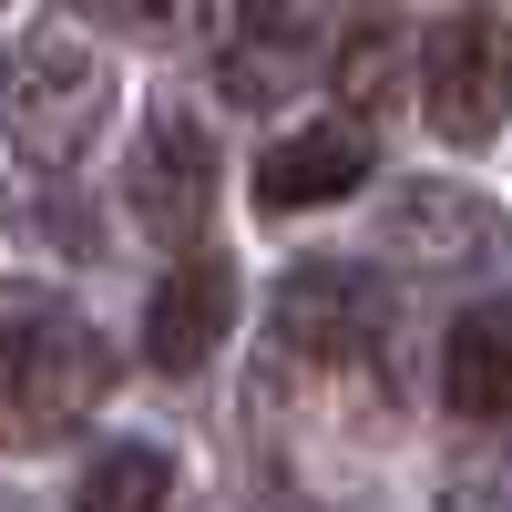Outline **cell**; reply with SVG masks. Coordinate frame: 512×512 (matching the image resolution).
<instances>
[{"mask_svg":"<svg viewBox=\"0 0 512 512\" xmlns=\"http://www.w3.org/2000/svg\"><path fill=\"white\" fill-rule=\"evenodd\" d=\"M103 113H113V72H103V52L82 31L21 41V62H11V144L31 164H82L93 134H103Z\"/></svg>","mask_w":512,"mask_h":512,"instance_id":"cell-1","label":"cell"},{"mask_svg":"<svg viewBox=\"0 0 512 512\" xmlns=\"http://www.w3.org/2000/svg\"><path fill=\"white\" fill-rule=\"evenodd\" d=\"M420 113H431L441 144H492L512 113V21L451 11L420 41Z\"/></svg>","mask_w":512,"mask_h":512,"instance_id":"cell-2","label":"cell"},{"mask_svg":"<svg viewBox=\"0 0 512 512\" xmlns=\"http://www.w3.org/2000/svg\"><path fill=\"white\" fill-rule=\"evenodd\" d=\"M103 338L82 318H41L31 338H11V390H0V441H62L72 420L103 410Z\"/></svg>","mask_w":512,"mask_h":512,"instance_id":"cell-3","label":"cell"},{"mask_svg":"<svg viewBox=\"0 0 512 512\" xmlns=\"http://www.w3.org/2000/svg\"><path fill=\"white\" fill-rule=\"evenodd\" d=\"M277 338L287 359H318V369H369L379 338H390V297H379L369 267H349V256H318V267H297L277 287Z\"/></svg>","mask_w":512,"mask_h":512,"instance_id":"cell-4","label":"cell"},{"mask_svg":"<svg viewBox=\"0 0 512 512\" xmlns=\"http://www.w3.org/2000/svg\"><path fill=\"white\" fill-rule=\"evenodd\" d=\"M123 195H134L144 236H164V246H185L205 226V205H216V144H205V123L185 103H164L144 123V154H134V175H123Z\"/></svg>","mask_w":512,"mask_h":512,"instance_id":"cell-5","label":"cell"},{"mask_svg":"<svg viewBox=\"0 0 512 512\" xmlns=\"http://www.w3.org/2000/svg\"><path fill=\"white\" fill-rule=\"evenodd\" d=\"M369 164H379L369 123H349V113H338V123H308V134L267 144V164H256V205H267V216H308V205L359 195Z\"/></svg>","mask_w":512,"mask_h":512,"instance_id":"cell-6","label":"cell"},{"mask_svg":"<svg viewBox=\"0 0 512 512\" xmlns=\"http://www.w3.org/2000/svg\"><path fill=\"white\" fill-rule=\"evenodd\" d=\"M236 328V267L226 256H175V277L154 287V308H144V359L154 369H205L216 359V338Z\"/></svg>","mask_w":512,"mask_h":512,"instance_id":"cell-7","label":"cell"},{"mask_svg":"<svg viewBox=\"0 0 512 512\" xmlns=\"http://www.w3.org/2000/svg\"><path fill=\"white\" fill-rule=\"evenodd\" d=\"M441 400L461 420H512V297H482L441 338Z\"/></svg>","mask_w":512,"mask_h":512,"instance_id":"cell-8","label":"cell"},{"mask_svg":"<svg viewBox=\"0 0 512 512\" xmlns=\"http://www.w3.org/2000/svg\"><path fill=\"white\" fill-rule=\"evenodd\" d=\"M390 236L400 246H431V267H472V256H492V205L451 195V185H410L390 205Z\"/></svg>","mask_w":512,"mask_h":512,"instance_id":"cell-9","label":"cell"},{"mask_svg":"<svg viewBox=\"0 0 512 512\" xmlns=\"http://www.w3.org/2000/svg\"><path fill=\"white\" fill-rule=\"evenodd\" d=\"M164 492H175V472H164V451H144V441H113L93 472H82V512H164Z\"/></svg>","mask_w":512,"mask_h":512,"instance_id":"cell-10","label":"cell"},{"mask_svg":"<svg viewBox=\"0 0 512 512\" xmlns=\"http://www.w3.org/2000/svg\"><path fill=\"white\" fill-rule=\"evenodd\" d=\"M338 93H359V103H390L400 93V31L379 11H359L349 41H338Z\"/></svg>","mask_w":512,"mask_h":512,"instance_id":"cell-11","label":"cell"},{"mask_svg":"<svg viewBox=\"0 0 512 512\" xmlns=\"http://www.w3.org/2000/svg\"><path fill=\"white\" fill-rule=\"evenodd\" d=\"M82 11L123 41H195L205 31V0H82Z\"/></svg>","mask_w":512,"mask_h":512,"instance_id":"cell-12","label":"cell"},{"mask_svg":"<svg viewBox=\"0 0 512 512\" xmlns=\"http://www.w3.org/2000/svg\"><path fill=\"white\" fill-rule=\"evenodd\" d=\"M441 512H512V472H502V461L451 472V482H441Z\"/></svg>","mask_w":512,"mask_h":512,"instance_id":"cell-13","label":"cell"},{"mask_svg":"<svg viewBox=\"0 0 512 512\" xmlns=\"http://www.w3.org/2000/svg\"><path fill=\"white\" fill-rule=\"evenodd\" d=\"M318 11H328V0H246V31H256V41H267V52H287V41H297V31H308Z\"/></svg>","mask_w":512,"mask_h":512,"instance_id":"cell-14","label":"cell"},{"mask_svg":"<svg viewBox=\"0 0 512 512\" xmlns=\"http://www.w3.org/2000/svg\"><path fill=\"white\" fill-rule=\"evenodd\" d=\"M0 390H11V338H0Z\"/></svg>","mask_w":512,"mask_h":512,"instance_id":"cell-15","label":"cell"}]
</instances>
